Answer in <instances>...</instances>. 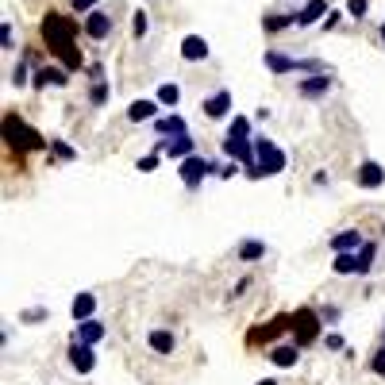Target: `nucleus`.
<instances>
[{"label": "nucleus", "instance_id": "23", "mask_svg": "<svg viewBox=\"0 0 385 385\" xmlns=\"http://www.w3.org/2000/svg\"><path fill=\"white\" fill-rule=\"evenodd\" d=\"M147 343H151V351H154V354H170V351H174V335L158 327V331L147 335Z\"/></svg>", "mask_w": 385, "mask_h": 385}, {"label": "nucleus", "instance_id": "5", "mask_svg": "<svg viewBox=\"0 0 385 385\" xmlns=\"http://www.w3.org/2000/svg\"><path fill=\"white\" fill-rule=\"evenodd\" d=\"M212 170H216V166H212L208 158H201V154H192V158H185V162H181V170H177V174H181V181L189 185V189H197V185H201L204 177L212 174Z\"/></svg>", "mask_w": 385, "mask_h": 385}, {"label": "nucleus", "instance_id": "39", "mask_svg": "<svg viewBox=\"0 0 385 385\" xmlns=\"http://www.w3.org/2000/svg\"><path fill=\"white\" fill-rule=\"evenodd\" d=\"M324 343H327V347H331V351H343V335H327Z\"/></svg>", "mask_w": 385, "mask_h": 385}, {"label": "nucleus", "instance_id": "33", "mask_svg": "<svg viewBox=\"0 0 385 385\" xmlns=\"http://www.w3.org/2000/svg\"><path fill=\"white\" fill-rule=\"evenodd\" d=\"M158 158L162 154H147V158H139V174H154V170H158Z\"/></svg>", "mask_w": 385, "mask_h": 385}, {"label": "nucleus", "instance_id": "40", "mask_svg": "<svg viewBox=\"0 0 385 385\" xmlns=\"http://www.w3.org/2000/svg\"><path fill=\"white\" fill-rule=\"evenodd\" d=\"M69 4H74L77 12H92V4H97V0H69Z\"/></svg>", "mask_w": 385, "mask_h": 385}, {"label": "nucleus", "instance_id": "31", "mask_svg": "<svg viewBox=\"0 0 385 385\" xmlns=\"http://www.w3.org/2000/svg\"><path fill=\"white\" fill-rule=\"evenodd\" d=\"M51 154H54V158H62V162L77 158V151L69 147V142H62V139H54V142H51Z\"/></svg>", "mask_w": 385, "mask_h": 385}, {"label": "nucleus", "instance_id": "37", "mask_svg": "<svg viewBox=\"0 0 385 385\" xmlns=\"http://www.w3.org/2000/svg\"><path fill=\"white\" fill-rule=\"evenodd\" d=\"M12 85H27V62H19V66L12 69Z\"/></svg>", "mask_w": 385, "mask_h": 385}, {"label": "nucleus", "instance_id": "24", "mask_svg": "<svg viewBox=\"0 0 385 385\" xmlns=\"http://www.w3.org/2000/svg\"><path fill=\"white\" fill-rule=\"evenodd\" d=\"M374 259H377V243H362V251L354 254V266H359V274H370V270H374Z\"/></svg>", "mask_w": 385, "mask_h": 385}, {"label": "nucleus", "instance_id": "43", "mask_svg": "<svg viewBox=\"0 0 385 385\" xmlns=\"http://www.w3.org/2000/svg\"><path fill=\"white\" fill-rule=\"evenodd\" d=\"M254 385H277V382H274V377H262V382H254Z\"/></svg>", "mask_w": 385, "mask_h": 385}, {"label": "nucleus", "instance_id": "1", "mask_svg": "<svg viewBox=\"0 0 385 385\" xmlns=\"http://www.w3.org/2000/svg\"><path fill=\"white\" fill-rule=\"evenodd\" d=\"M42 35H47V47H51L54 58H62L66 69H81V51H77V24L62 12H47L42 19Z\"/></svg>", "mask_w": 385, "mask_h": 385}, {"label": "nucleus", "instance_id": "7", "mask_svg": "<svg viewBox=\"0 0 385 385\" xmlns=\"http://www.w3.org/2000/svg\"><path fill=\"white\" fill-rule=\"evenodd\" d=\"M154 154H170V158H192V139L189 135H177V139H158Z\"/></svg>", "mask_w": 385, "mask_h": 385}, {"label": "nucleus", "instance_id": "20", "mask_svg": "<svg viewBox=\"0 0 385 385\" xmlns=\"http://www.w3.org/2000/svg\"><path fill=\"white\" fill-rule=\"evenodd\" d=\"M127 120L131 124H147V120H158V101H135L127 108Z\"/></svg>", "mask_w": 385, "mask_h": 385}, {"label": "nucleus", "instance_id": "6", "mask_svg": "<svg viewBox=\"0 0 385 385\" xmlns=\"http://www.w3.org/2000/svg\"><path fill=\"white\" fill-rule=\"evenodd\" d=\"M204 116L208 120H224L227 112H231V89H216L212 97H204Z\"/></svg>", "mask_w": 385, "mask_h": 385}, {"label": "nucleus", "instance_id": "21", "mask_svg": "<svg viewBox=\"0 0 385 385\" xmlns=\"http://www.w3.org/2000/svg\"><path fill=\"white\" fill-rule=\"evenodd\" d=\"M320 16H327V0H309L301 12H297V27H309V24H316Z\"/></svg>", "mask_w": 385, "mask_h": 385}, {"label": "nucleus", "instance_id": "10", "mask_svg": "<svg viewBox=\"0 0 385 385\" xmlns=\"http://www.w3.org/2000/svg\"><path fill=\"white\" fill-rule=\"evenodd\" d=\"M281 331H293V316H285V312H281V316H274L266 327H259V331L251 335V343H259V339H262V343H270V339L281 335Z\"/></svg>", "mask_w": 385, "mask_h": 385}, {"label": "nucleus", "instance_id": "42", "mask_svg": "<svg viewBox=\"0 0 385 385\" xmlns=\"http://www.w3.org/2000/svg\"><path fill=\"white\" fill-rule=\"evenodd\" d=\"M247 285H251V277H239V281H235V293H231V297H243Z\"/></svg>", "mask_w": 385, "mask_h": 385}, {"label": "nucleus", "instance_id": "29", "mask_svg": "<svg viewBox=\"0 0 385 385\" xmlns=\"http://www.w3.org/2000/svg\"><path fill=\"white\" fill-rule=\"evenodd\" d=\"M331 270H335V274H359V266H354V254H335Z\"/></svg>", "mask_w": 385, "mask_h": 385}, {"label": "nucleus", "instance_id": "4", "mask_svg": "<svg viewBox=\"0 0 385 385\" xmlns=\"http://www.w3.org/2000/svg\"><path fill=\"white\" fill-rule=\"evenodd\" d=\"M320 316L312 309H301V312H293V343L297 347H309V343H316V335H320Z\"/></svg>", "mask_w": 385, "mask_h": 385}, {"label": "nucleus", "instance_id": "34", "mask_svg": "<svg viewBox=\"0 0 385 385\" xmlns=\"http://www.w3.org/2000/svg\"><path fill=\"white\" fill-rule=\"evenodd\" d=\"M0 39H4V51H16V35H12L8 19H4V27H0Z\"/></svg>", "mask_w": 385, "mask_h": 385}, {"label": "nucleus", "instance_id": "2", "mask_svg": "<svg viewBox=\"0 0 385 385\" xmlns=\"http://www.w3.org/2000/svg\"><path fill=\"white\" fill-rule=\"evenodd\" d=\"M285 151L277 147V142H270L266 135L262 139H254V174L251 177H277L285 170Z\"/></svg>", "mask_w": 385, "mask_h": 385}, {"label": "nucleus", "instance_id": "36", "mask_svg": "<svg viewBox=\"0 0 385 385\" xmlns=\"http://www.w3.org/2000/svg\"><path fill=\"white\" fill-rule=\"evenodd\" d=\"M370 370H374L377 377H385V347H382V351L374 354V362H370Z\"/></svg>", "mask_w": 385, "mask_h": 385}, {"label": "nucleus", "instance_id": "27", "mask_svg": "<svg viewBox=\"0 0 385 385\" xmlns=\"http://www.w3.org/2000/svg\"><path fill=\"white\" fill-rule=\"evenodd\" d=\"M158 104H166V108H174L177 101H181V89H177L174 81H166V85H158V97H154Z\"/></svg>", "mask_w": 385, "mask_h": 385}, {"label": "nucleus", "instance_id": "19", "mask_svg": "<svg viewBox=\"0 0 385 385\" xmlns=\"http://www.w3.org/2000/svg\"><path fill=\"white\" fill-rule=\"evenodd\" d=\"M270 362H274V366H297V362H301V347L297 343H281V347H274V351H270Z\"/></svg>", "mask_w": 385, "mask_h": 385}, {"label": "nucleus", "instance_id": "18", "mask_svg": "<svg viewBox=\"0 0 385 385\" xmlns=\"http://www.w3.org/2000/svg\"><path fill=\"white\" fill-rule=\"evenodd\" d=\"M327 89H331V77H324V74H316V77H309V81L297 85V92H301L304 101H316V97H324Z\"/></svg>", "mask_w": 385, "mask_h": 385}, {"label": "nucleus", "instance_id": "38", "mask_svg": "<svg viewBox=\"0 0 385 385\" xmlns=\"http://www.w3.org/2000/svg\"><path fill=\"white\" fill-rule=\"evenodd\" d=\"M19 320H27V324H31V320H47V309H27Z\"/></svg>", "mask_w": 385, "mask_h": 385}, {"label": "nucleus", "instance_id": "8", "mask_svg": "<svg viewBox=\"0 0 385 385\" xmlns=\"http://www.w3.org/2000/svg\"><path fill=\"white\" fill-rule=\"evenodd\" d=\"M108 335V327L101 324V320H85V324H77V331H74V343H81V347H97Z\"/></svg>", "mask_w": 385, "mask_h": 385}, {"label": "nucleus", "instance_id": "14", "mask_svg": "<svg viewBox=\"0 0 385 385\" xmlns=\"http://www.w3.org/2000/svg\"><path fill=\"white\" fill-rule=\"evenodd\" d=\"M181 58H185V62H204V58H208V42H204L201 35H185Z\"/></svg>", "mask_w": 385, "mask_h": 385}, {"label": "nucleus", "instance_id": "3", "mask_svg": "<svg viewBox=\"0 0 385 385\" xmlns=\"http://www.w3.org/2000/svg\"><path fill=\"white\" fill-rule=\"evenodd\" d=\"M4 139H8V147H16V151H47V147H51L39 131H31V127L19 116H12V112L4 116Z\"/></svg>", "mask_w": 385, "mask_h": 385}, {"label": "nucleus", "instance_id": "35", "mask_svg": "<svg viewBox=\"0 0 385 385\" xmlns=\"http://www.w3.org/2000/svg\"><path fill=\"white\" fill-rule=\"evenodd\" d=\"M347 16L362 19V16H366V0H347Z\"/></svg>", "mask_w": 385, "mask_h": 385}, {"label": "nucleus", "instance_id": "22", "mask_svg": "<svg viewBox=\"0 0 385 385\" xmlns=\"http://www.w3.org/2000/svg\"><path fill=\"white\" fill-rule=\"evenodd\" d=\"M154 131H158V135H174V139H177V135H189L181 116H158V120H154Z\"/></svg>", "mask_w": 385, "mask_h": 385}, {"label": "nucleus", "instance_id": "13", "mask_svg": "<svg viewBox=\"0 0 385 385\" xmlns=\"http://www.w3.org/2000/svg\"><path fill=\"white\" fill-rule=\"evenodd\" d=\"M66 81H69V69H66V66H42L39 74H35V85H39V89H47V85L62 89Z\"/></svg>", "mask_w": 385, "mask_h": 385}, {"label": "nucleus", "instance_id": "25", "mask_svg": "<svg viewBox=\"0 0 385 385\" xmlns=\"http://www.w3.org/2000/svg\"><path fill=\"white\" fill-rule=\"evenodd\" d=\"M262 254H266V243H262V239H243V243H239V259L243 262H254V259H262Z\"/></svg>", "mask_w": 385, "mask_h": 385}, {"label": "nucleus", "instance_id": "32", "mask_svg": "<svg viewBox=\"0 0 385 385\" xmlns=\"http://www.w3.org/2000/svg\"><path fill=\"white\" fill-rule=\"evenodd\" d=\"M131 31L139 35V39L151 31V19H147V12H135V16H131Z\"/></svg>", "mask_w": 385, "mask_h": 385}, {"label": "nucleus", "instance_id": "44", "mask_svg": "<svg viewBox=\"0 0 385 385\" xmlns=\"http://www.w3.org/2000/svg\"><path fill=\"white\" fill-rule=\"evenodd\" d=\"M382 47H385V24H382Z\"/></svg>", "mask_w": 385, "mask_h": 385}, {"label": "nucleus", "instance_id": "15", "mask_svg": "<svg viewBox=\"0 0 385 385\" xmlns=\"http://www.w3.org/2000/svg\"><path fill=\"white\" fill-rule=\"evenodd\" d=\"M359 185H362V189H382V185H385V170L377 166V162H362V166H359Z\"/></svg>", "mask_w": 385, "mask_h": 385}, {"label": "nucleus", "instance_id": "28", "mask_svg": "<svg viewBox=\"0 0 385 385\" xmlns=\"http://www.w3.org/2000/svg\"><path fill=\"white\" fill-rule=\"evenodd\" d=\"M108 97H112L108 81H97V85L89 89V104H92V108H101V104H108Z\"/></svg>", "mask_w": 385, "mask_h": 385}, {"label": "nucleus", "instance_id": "41", "mask_svg": "<svg viewBox=\"0 0 385 385\" xmlns=\"http://www.w3.org/2000/svg\"><path fill=\"white\" fill-rule=\"evenodd\" d=\"M235 174H239V162H227V166L220 170V177H235Z\"/></svg>", "mask_w": 385, "mask_h": 385}, {"label": "nucleus", "instance_id": "12", "mask_svg": "<svg viewBox=\"0 0 385 385\" xmlns=\"http://www.w3.org/2000/svg\"><path fill=\"white\" fill-rule=\"evenodd\" d=\"M362 243H366V239H362L359 231H339V235H331V251H335V254H359Z\"/></svg>", "mask_w": 385, "mask_h": 385}, {"label": "nucleus", "instance_id": "11", "mask_svg": "<svg viewBox=\"0 0 385 385\" xmlns=\"http://www.w3.org/2000/svg\"><path fill=\"white\" fill-rule=\"evenodd\" d=\"M69 366H74L77 374H92V370H97V354H92V347H81V343L69 347Z\"/></svg>", "mask_w": 385, "mask_h": 385}, {"label": "nucleus", "instance_id": "16", "mask_svg": "<svg viewBox=\"0 0 385 385\" xmlns=\"http://www.w3.org/2000/svg\"><path fill=\"white\" fill-rule=\"evenodd\" d=\"M108 31H112L108 12H89V19H85V35H89V39H104Z\"/></svg>", "mask_w": 385, "mask_h": 385}, {"label": "nucleus", "instance_id": "30", "mask_svg": "<svg viewBox=\"0 0 385 385\" xmlns=\"http://www.w3.org/2000/svg\"><path fill=\"white\" fill-rule=\"evenodd\" d=\"M227 135H235V139H251V120H247V116H235V120H231V131H227Z\"/></svg>", "mask_w": 385, "mask_h": 385}, {"label": "nucleus", "instance_id": "17", "mask_svg": "<svg viewBox=\"0 0 385 385\" xmlns=\"http://www.w3.org/2000/svg\"><path fill=\"white\" fill-rule=\"evenodd\" d=\"M69 312H74L77 324H85V320H97V316H92V312H97V297H92V293H77L74 304H69Z\"/></svg>", "mask_w": 385, "mask_h": 385}, {"label": "nucleus", "instance_id": "26", "mask_svg": "<svg viewBox=\"0 0 385 385\" xmlns=\"http://www.w3.org/2000/svg\"><path fill=\"white\" fill-rule=\"evenodd\" d=\"M293 24H297V12H293V16H289V12H274V16L262 19L266 31H281V27H293Z\"/></svg>", "mask_w": 385, "mask_h": 385}, {"label": "nucleus", "instance_id": "9", "mask_svg": "<svg viewBox=\"0 0 385 385\" xmlns=\"http://www.w3.org/2000/svg\"><path fill=\"white\" fill-rule=\"evenodd\" d=\"M266 66L274 69V74H289V69H312V74H320V62H297V58H285V54H277V51L266 54Z\"/></svg>", "mask_w": 385, "mask_h": 385}]
</instances>
